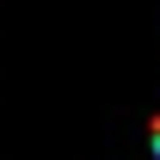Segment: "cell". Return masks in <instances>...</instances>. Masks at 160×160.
Instances as JSON below:
<instances>
[{"mask_svg": "<svg viewBox=\"0 0 160 160\" xmlns=\"http://www.w3.org/2000/svg\"><path fill=\"white\" fill-rule=\"evenodd\" d=\"M154 148H160V123H154Z\"/></svg>", "mask_w": 160, "mask_h": 160, "instance_id": "6da1fadb", "label": "cell"}]
</instances>
